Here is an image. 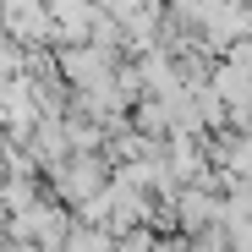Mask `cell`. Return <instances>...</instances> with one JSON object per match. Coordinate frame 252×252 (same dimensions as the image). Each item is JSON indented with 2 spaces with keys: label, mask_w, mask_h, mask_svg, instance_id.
Masks as SVG:
<instances>
[{
  "label": "cell",
  "mask_w": 252,
  "mask_h": 252,
  "mask_svg": "<svg viewBox=\"0 0 252 252\" xmlns=\"http://www.w3.org/2000/svg\"><path fill=\"white\" fill-rule=\"evenodd\" d=\"M208 88L220 94L225 115H230V110H252V71H247V66H236V61L208 66Z\"/></svg>",
  "instance_id": "obj_4"
},
{
  "label": "cell",
  "mask_w": 252,
  "mask_h": 252,
  "mask_svg": "<svg viewBox=\"0 0 252 252\" xmlns=\"http://www.w3.org/2000/svg\"><path fill=\"white\" fill-rule=\"evenodd\" d=\"M55 55V71L66 77V88H88V82H99V77H110L115 71V55L110 50H99V44H55L50 50Z\"/></svg>",
  "instance_id": "obj_2"
},
{
  "label": "cell",
  "mask_w": 252,
  "mask_h": 252,
  "mask_svg": "<svg viewBox=\"0 0 252 252\" xmlns=\"http://www.w3.org/2000/svg\"><path fill=\"white\" fill-rule=\"evenodd\" d=\"M0 28H6V38L17 50H38V44H50V6L44 0H22V6L0 11Z\"/></svg>",
  "instance_id": "obj_3"
},
{
  "label": "cell",
  "mask_w": 252,
  "mask_h": 252,
  "mask_svg": "<svg viewBox=\"0 0 252 252\" xmlns=\"http://www.w3.org/2000/svg\"><path fill=\"white\" fill-rule=\"evenodd\" d=\"M50 170V187H55V197L66 203V208H77L82 197H94L99 187H104V176H110V164H104V154L99 148H88V154H66V159H55V164H44Z\"/></svg>",
  "instance_id": "obj_1"
},
{
  "label": "cell",
  "mask_w": 252,
  "mask_h": 252,
  "mask_svg": "<svg viewBox=\"0 0 252 252\" xmlns=\"http://www.w3.org/2000/svg\"><path fill=\"white\" fill-rule=\"evenodd\" d=\"M132 132H143V137L164 143V132H170V104L154 99V94H143V99H137V110H132Z\"/></svg>",
  "instance_id": "obj_5"
}]
</instances>
